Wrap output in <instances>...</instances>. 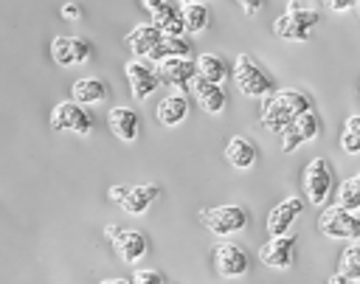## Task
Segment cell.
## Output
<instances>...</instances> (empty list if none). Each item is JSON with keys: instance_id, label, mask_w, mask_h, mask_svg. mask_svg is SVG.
<instances>
[{"instance_id": "1", "label": "cell", "mask_w": 360, "mask_h": 284, "mask_svg": "<svg viewBox=\"0 0 360 284\" xmlns=\"http://www.w3.org/2000/svg\"><path fill=\"white\" fill-rule=\"evenodd\" d=\"M304 110H312L307 93L292 90V87L276 90V93L267 96L264 104H262V127L270 129V132H276V135H281V132L290 127V121H292L295 115H301Z\"/></svg>"}, {"instance_id": "2", "label": "cell", "mask_w": 360, "mask_h": 284, "mask_svg": "<svg viewBox=\"0 0 360 284\" xmlns=\"http://www.w3.org/2000/svg\"><path fill=\"white\" fill-rule=\"evenodd\" d=\"M233 79H236V87H239L245 96H250V98H267V96L276 93L273 79L253 62L250 53H239V56H236Z\"/></svg>"}, {"instance_id": "3", "label": "cell", "mask_w": 360, "mask_h": 284, "mask_svg": "<svg viewBox=\"0 0 360 284\" xmlns=\"http://www.w3.org/2000/svg\"><path fill=\"white\" fill-rule=\"evenodd\" d=\"M318 231L329 239H343V242H360V217L357 211H346L340 205H329L318 217Z\"/></svg>"}, {"instance_id": "4", "label": "cell", "mask_w": 360, "mask_h": 284, "mask_svg": "<svg viewBox=\"0 0 360 284\" xmlns=\"http://www.w3.org/2000/svg\"><path fill=\"white\" fill-rule=\"evenodd\" d=\"M200 219L214 236H233V233L245 231L248 211L242 205H214V208H205L200 214Z\"/></svg>"}, {"instance_id": "5", "label": "cell", "mask_w": 360, "mask_h": 284, "mask_svg": "<svg viewBox=\"0 0 360 284\" xmlns=\"http://www.w3.org/2000/svg\"><path fill=\"white\" fill-rule=\"evenodd\" d=\"M315 25H318V11H312V8H298V11H284L281 17H276L273 34L281 37V39L304 42V39H309V34H312Z\"/></svg>"}, {"instance_id": "6", "label": "cell", "mask_w": 360, "mask_h": 284, "mask_svg": "<svg viewBox=\"0 0 360 284\" xmlns=\"http://www.w3.org/2000/svg\"><path fill=\"white\" fill-rule=\"evenodd\" d=\"M51 127L56 132H76V135H90L93 132V118L84 110V104L76 101H59L51 110Z\"/></svg>"}, {"instance_id": "7", "label": "cell", "mask_w": 360, "mask_h": 284, "mask_svg": "<svg viewBox=\"0 0 360 284\" xmlns=\"http://www.w3.org/2000/svg\"><path fill=\"white\" fill-rule=\"evenodd\" d=\"M104 233H107V239L112 242V247H115L118 259H121V262H127V264L141 262V259L146 256V250H149V242H146V236H143L141 231L118 228V225H107V228H104Z\"/></svg>"}, {"instance_id": "8", "label": "cell", "mask_w": 360, "mask_h": 284, "mask_svg": "<svg viewBox=\"0 0 360 284\" xmlns=\"http://www.w3.org/2000/svg\"><path fill=\"white\" fill-rule=\"evenodd\" d=\"M301 183H304L307 200L315 205H323L329 200V191H332V169H329L326 157H312L304 169Z\"/></svg>"}, {"instance_id": "9", "label": "cell", "mask_w": 360, "mask_h": 284, "mask_svg": "<svg viewBox=\"0 0 360 284\" xmlns=\"http://www.w3.org/2000/svg\"><path fill=\"white\" fill-rule=\"evenodd\" d=\"M318 132H321V118H318V112H315V110H304V112L295 115V118L290 121V127L281 132V152H287V155L295 152L301 143L315 141Z\"/></svg>"}, {"instance_id": "10", "label": "cell", "mask_w": 360, "mask_h": 284, "mask_svg": "<svg viewBox=\"0 0 360 284\" xmlns=\"http://www.w3.org/2000/svg\"><path fill=\"white\" fill-rule=\"evenodd\" d=\"M214 267L222 278H242L250 267V259L239 245L219 242V245H214Z\"/></svg>"}, {"instance_id": "11", "label": "cell", "mask_w": 360, "mask_h": 284, "mask_svg": "<svg viewBox=\"0 0 360 284\" xmlns=\"http://www.w3.org/2000/svg\"><path fill=\"white\" fill-rule=\"evenodd\" d=\"M124 73H127V82H129V90H132V98L135 101H146L152 96V90L158 87V70L146 62V59H129L124 65Z\"/></svg>"}, {"instance_id": "12", "label": "cell", "mask_w": 360, "mask_h": 284, "mask_svg": "<svg viewBox=\"0 0 360 284\" xmlns=\"http://www.w3.org/2000/svg\"><path fill=\"white\" fill-rule=\"evenodd\" d=\"M292 259H295V236L292 233H284V236H270L262 250H259V262L264 267H273V270H287L292 267Z\"/></svg>"}, {"instance_id": "13", "label": "cell", "mask_w": 360, "mask_h": 284, "mask_svg": "<svg viewBox=\"0 0 360 284\" xmlns=\"http://www.w3.org/2000/svg\"><path fill=\"white\" fill-rule=\"evenodd\" d=\"M186 90H191V96L197 98V104H200L205 112H211V115H219V112L225 110V104H228L225 90H222L217 82H211V79H205V76H200V73L191 76V82H188Z\"/></svg>"}, {"instance_id": "14", "label": "cell", "mask_w": 360, "mask_h": 284, "mask_svg": "<svg viewBox=\"0 0 360 284\" xmlns=\"http://www.w3.org/2000/svg\"><path fill=\"white\" fill-rule=\"evenodd\" d=\"M155 70H158V79H160L163 84L186 90L188 82H191V76L197 73V62H191L188 56H169V59L158 62Z\"/></svg>"}, {"instance_id": "15", "label": "cell", "mask_w": 360, "mask_h": 284, "mask_svg": "<svg viewBox=\"0 0 360 284\" xmlns=\"http://www.w3.org/2000/svg\"><path fill=\"white\" fill-rule=\"evenodd\" d=\"M301 211H304V200H301V197H287V200H281V202L273 205L270 214H267V233H270V236H284Z\"/></svg>"}, {"instance_id": "16", "label": "cell", "mask_w": 360, "mask_h": 284, "mask_svg": "<svg viewBox=\"0 0 360 284\" xmlns=\"http://www.w3.org/2000/svg\"><path fill=\"white\" fill-rule=\"evenodd\" d=\"M160 31L152 25V22H143V25H135L127 37H124V45L129 48V53L135 59H149V53L155 51V45L160 42Z\"/></svg>"}, {"instance_id": "17", "label": "cell", "mask_w": 360, "mask_h": 284, "mask_svg": "<svg viewBox=\"0 0 360 284\" xmlns=\"http://www.w3.org/2000/svg\"><path fill=\"white\" fill-rule=\"evenodd\" d=\"M107 127L124 143H132L138 138V115L129 107H112L110 115H107Z\"/></svg>"}, {"instance_id": "18", "label": "cell", "mask_w": 360, "mask_h": 284, "mask_svg": "<svg viewBox=\"0 0 360 284\" xmlns=\"http://www.w3.org/2000/svg\"><path fill=\"white\" fill-rule=\"evenodd\" d=\"M155 115H158V121H160L163 127H177V124H183L186 115H188V98L180 96V93L166 96V98H160Z\"/></svg>"}, {"instance_id": "19", "label": "cell", "mask_w": 360, "mask_h": 284, "mask_svg": "<svg viewBox=\"0 0 360 284\" xmlns=\"http://www.w3.org/2000/svg\"><path fill=\"white\" fill-rule=\"evenodd\" d=\"M256 157H259V152H256V146H253L248 138L233 135V138L225 143V160H228L233 169H250V166L256 163Z\"/></svg>"}, {"instance_id": "20", "label": "cell", "mask_w": 360, "mask_h": 284, "mask_svg": "<svg viewBox=\"0 0 360 284\" xmlns=\"http://www.w3.org/2000/svg\"><path fill=\"white\" fill-rule=\"evenodd\" d=\"M158 186H129V191H127V197L121 200V208L127 211V214H132V217H141V214H146V208L155 202V197H158Z\"/></svg>"}, {"instance_id": "21", "label": "cell", "mask_w": 360, "mask_h": 284, "mask_svg": "<svg viewBox=\"0 0 360 284\" xmlns=\"http://www.w3.org/2000/svg\"><path fill=\"white\" fill-rule=\"evenodd\" d=\"M70 96L76 104H101L107 98V84L98 79H76L70 87Z\"/></svg>"}, {"instance_id": "22", "label": "cell", "mask_w": 360, "mask_h": 284, "mask_svg": "<svg viewBox=\"0 0 360 284\" xmlns=\"http://www.w3.org/2000/svg\"><path fill=\"white\" fill-rule=\"evenodd\" d=\"M152 25H155L163 37H180V34H186L183 14H180V8H177V6H172V3L152 14Z\"/></svg>"}, {"instance_id": "23", "label": "cell", "mask_w": 360, "mask_h": 284, "mask_svg": "<svg viewBox=\"0 0 360 284\" xmlns=\"http://www.w3.org/2000/svg\"><path fill=\"white\" fill-rule=\"evenodd\" d=\"M188 51H191V45H188V39L183 34L180 37H160V42L155 45V51L149 53V59L152 62H163L169 56H188Z\"/></svg>"}, {"instance_id": "24", "label": "cell", "mask_w": 360, "mask_h": 284, "mask_svg": "<svg viewBox=\"0 0 360 284\" xmlns=\"http://www.w3.org/2000/svg\"><path fill=\"white\" fill-rule=\"evenodd\" d=\"M180 14H183V25H186L188 34H200L211 22V14H208V6L205 3H186L180 8Z\"/></svg>"}, {"instance_id": "25", "label": "cell", "mask_w": 360, "mask_h": 284, "mask_svg": "<svg viewBox=\"0 0 360 284\" xmlns=\"http://www.w3.org/2000/svg\"><path fill=\"white\" fill-rule=\"evenodd\" d=\"M197 73L205 76V79H211V82H217V84H222L225 76H228V65L217 53H200L197 56Z\"/></svg>"}, {"instance_id": "26", "label": "cell", "mask_w": 360, "mask_h": 284, "mask_svg": "<svg viewBox=\"0 0 360 284\" xmlns=\"http://www.w3.org/2000/svg\"><path fill=\"white\" fill-rule=\"evenodd\" d=\"M338 273L346 276L349 281H360V245L357 242H349L340 253V262H338Z\"/></svg>"}, {"instance_id": "27", "label": "cell", "mask_w": 360, "mask_h": 284, "mask_svg": "<svg viewBox=\"0 0 360 284\" xmlns=\"http://www.w3.org/2000/svg\"><path fill=\"white\" fill-rule=\"evenodd\" d=\"M340 149L346 155H360V115H349L340 127Z\"/></svg>"}, {"instance_id": "28", "label": "cell", "mask_w": 360, "mask_h": 284, "mask_svg": "<svg viewBox=\"0 0 360 284\" xmlns=\"http://www.w3.org/2000/svg\"><path fill=\"white\" fill-rule=\"evenodd\" d=\"M338 205L346 211H360V174L349 177L338 188Z\"/></svg>"}, {"instance_id": "29", "label": "cell", "mask_w": 360, "mask_h": 284, "mask_svg": "<svg viewBox=\"0 0 360 284\" xmlns=\"http://www.w3.org/2000/svg\"><path fill=\"white\" fill-rule=\"evenodd\" d=\"M51 59L62 67L73 65V48H70V37H53L51 39Z\"/></svg>"}, {"instance_id": "30", "label": "cell", "mask_w": 360, "mask_h": 284, "mask_svg": "<svg viewBox=\"0 0 360 284\" xmlns=\"http://www.w3.org/2000/svg\"><path fill=\"white\" fill-rule=\"evenodd\" d=\"M70 48H73V65H84V62H90L93 48H90L87 39H82V37H70Z\"/></svg>"}, {"instance_id": "31", "label": "cell", "mask_w": 360, "mask_h": 284, "mask_svg": "<svg viewBox=\"0 0 360 284\" xmlns=\"http://www.w3.org/2000/svg\"><path fill=\"white\" fill-rule=\"evenodd\" d=\"M132 284H163V276L158 270H135Z\"/></svg>"}, {"instance_id": "32", "label": "cell", "mask_w": 360, "mask_h": 284, "mask_svg": "<svg viewBox=\"0 0 360 284\" xmlns=\"http://www.w3.org/2000/svg\"><path fill=\"white\" fill-rule=\"evenodd\" d=\"M329 11H335V14H343V11H349V8H354L357 6V0H321Z\"/></svg>"}, {"instance_id": "33", "label": "cell", "mask_w": 360, "mask_h": 284, "mask_svg": "<svg viewBox=\"0 0 360 284\" xmlns=\"http://www.w3.org/2000/svg\"><path fill=\"white\" fill-rule=\"evenodd\" d=\"M236 3L242 6V11H245L248 17L259 14V11H262V6H264V0H236Z\"/></svg>"}, {"instance_id": "34", "label": "cell", "mask_w": 360, "mask_h": 284, "mask_svg": "<svg viewBox=\"0 0 360 284\" xmlns=\"http://www.w3.org/2000/svg\"><path fill=\"white\" fill-rule=\"evenodd\" d=\"M62 17H65V20H79V17H82V8L73 6V3H65V6H62Z\"/></svg>"}, {"instance_id": "35", "label": "cell", "mask_w": 360, "mask_h": 284, "mask_svg": "<svg viewBox=\"0 0 360 284\" xmlns=\"http://www.w3.org/2000/svg\"><path fill=\"white\" fill-rule=\"evenodd\" d=\"M127 191H129V186H112V188H110V200L121 205V200L127 197Z\"/></svg>"}, {"instance_id": "36", "label": "cell", "mask_w": 360, "mask_h": 284, "mask_svg": "<svg viewBox=\"0 0 360 284\" xmlns=\"http://www.w3.org/2000/svg\"><path fill=\"white\" fill-rule=\"evenodd\" d=\"M141 6H143L149 14H155V11H160L163 6H169V0H141Z\"/></svg>"}, {"instance_id": "37", "label": "cell", "mask_w": 360, "mask_h": 284, "mask_svg": "<svg viewBox=\"0 0 360 284\" xmlns=\"http://www.w3.org/2000/svg\"><path fill=\"white\" fill-rule=\"evenodd\" d=\"M326 284H354V281H349L346 276H340V273H335V276H332V278H329Z\"/></svg>"}, {"instance_id": "38", "label": "cell", "mask_w": 360, "mask_h": 284, "mask_svg": "<svg viewBox=\"0 0 360 284\" xmlns=\"http://www.w3.org/2000/svg\"><path fill=\"white\" fill-rule=\"evenodd\" d=\"M98 284H132V281H127V278H104Z\"/></svg>"}, {"instance_id": "39", "label": "cell", "mask_w": 360, "mask_h": 284, "mask_svg": "<svg viewBox=\"0 0 360 284\" xmlns=\"http://www.w3.org/2000/svg\"><path fill=\"white\" fill-rule=\"evenodd\" d=\"M298 8H304L301 0H290V3H287V11H298Z\"/></svg>"}, {"instance_id": "40", "label": "cell", "mask_w": 360, "mask_h": 284, "mask_svg": "<svg viewBox=\"0 0 360 284\" xmlns=\"http://www.w3.org/2000/svg\"><path fill=\"white\" fill-rule=\"evenodd\" d=\"M177 3H180V6H186V3H194V0H177Z\"/></svg>"}, {"instance_id": "41", "label": "cell", "mask_w": 360, "mask_h": 284, "mask_svg": "<svg viewBox=\"0 0 360 284\" xmlns=\"http://www.w3.org/2000/svg\"><path fill=\"white\" fill-rule=\"evenodd\" d=\"M357 8H360V0H357Z\"/></svg>"}, {"instance_id": "42", "label": "cell", "mask_w": 360, "mask_h": 284, "mask_svg": "<svg viewBox=\"0 0 360 284\" xmlns=\"http://www.w3.org/2000/svg\"><path fill=\"white\" fill-rule=\"evenodd\" d=\"M163 284H166V281H163Z\"/></svg>"}]
</instances>
